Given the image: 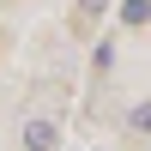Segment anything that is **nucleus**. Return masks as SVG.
Here are the masks:
<instances>
[{
  "instance_id": "nucleus-4",
  "label": "nucleus",
  "mask_w": 151,
  "mask_h": 151,
  "mask_svg": "<svg viewBox=\"0 0 151 151\" xmlns=\"http://www.w3.org/2000/svg\"><path fill=\"white\" fill-rule=\"evenodd\" d=\"M103 6H109V0H79V12H85V18H97Z\"/></svg>"
},
{
  "instance_id": "nucleus-1",
  "label": "nucleus",
  "mask_w": 151,
  "mask_h": 151,
  "mask_svg": "<svg viewBox=\"0 0 151 151\" xmlns=\"http://www.w3.org/2000/svg\"><path fill=\"white\" fill-rule=\"evenodd\" d=\"M55 145H60L55 121H24V151H55Z\"/></svg>"
},
{
  "instance_id": "nucleus-3",
  "label": "nucleus",
  "mask_w": 151,
  "mask_h": 151,
  "mask_svg": "<svg viewBox=\"0 0 151 151\" xmlns=\"http://www.w3.org/2000/svg\"><path fill=\"white\" fill-rule=\"evenodd\" d=\"M127 127H133V133H151V103L133 109V115H127Z\"/></svg>"
},
{
  "instance_id": "nucleus-2",
  "label": "nucleus",
  "mask_w": 151,
  "mask_h": 151,
  "mask_svg": "<svg viewBox=\"0 0 151 151\" xmlns=\"http://www.w3.org/2000/svg\"><path fill=\"white\" fill-rule=\"evenodd\" d=\"M151 18V0H121V24H145Z\"/></svg>"
}]
</instances>
